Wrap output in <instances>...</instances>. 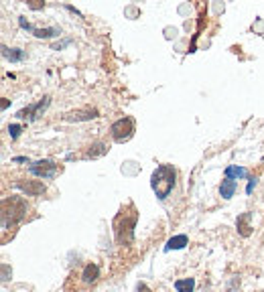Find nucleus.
Listing matches in <instances>:
<instances>
[{
  "instance_id": "1",
  "label": "nucleus",
  "mask_w": 264,
  "mask_h": 292,
  "mask_svg": "<svg viewBox=\"0 0 264 292\" xmlns=\"http://www.w3.org/2000/svg\"><path fill=\"white\" fill-rule=\"evenodd\" d=\"M137 219H139V213H137V209L132 207V205H128V211L122 209L116 215V219H114V235H116V241L120 246L132 244V239H135Z\"/></svg>"
},
{
  "instance_id": "2",
  "label": "nucleus",
  "mask_w": 264,
  "mask_h": 292,
  "mask_svg": "<svg viewBox=\"0 0 264 292\" xmlns=\"http://www.w3.org/2000/svg\"><path fill=\"white\" fill-rule=\"evenodd\" d=\"M175 179H177V171L171 165H159L151 177V187L155 191V195L163 201L169 197V193L175 187Z\"/></svg>"
},
{
  "instance_id": "3",
  "label": "nucleus",
  "mask_w": 264,
  "mask_h": 292,
  "mask_svg": "<svg viewBox=\"0 0 264 292\" xmlns=\"http://www.w3.org/2000/svg\"><path fill=\"white\" fill-rule=\"evenodd\" d=\"M25 213H27V201L23 197L3 199V229L15 227L19 221H23Z\"/></svg>"
},
{
  "instance_id": "4",
  "label": "nucleus",
  "mask_w": 264,
  "mask_h": 292,
  "mask_svg": "<svg viewBox=\"0 0 264 292\" xmlns=\"http://www.w3.org/2000/svg\"><path fill=\"white\" fill-rule=\"evenodd\" d=\"M110 134H112V138H114L116 142H126V140H130L132 134H135V120L128 118V116L116 120V122L112 124V128H110Z\"/></svg>"
},
{
  "instance_id": "5",
  "label": "nucleus",
  "mask_w": 264,
  "mask_h": 292,
  "mask_svg": "<svg viewBox=\"0 0 264 292\" xmlns=\"http://www.w3.org/2000/svg\"><path fill=\"white\" fill-rule=\"evenodd\" d=\"M57 169H59V167H57L53 161H37V163H33V165L29 167L31 175L41 177V179H53V177L57 175Z\"/></svg>"
},
{
  "instance_id": "6",
  "label": "nucleus",
  "mask_w": 264,
  "mask_h": 292,
  "mask_svg": "<svg viewBox=\"0 0 264 292\" xmlns=\"http://www.w3.org/2000/svg\"><path fill=\"white\" fill-rule=\"evenodd\" d=\"M15 187L21 189L23 193L31 195V197H39V195H43V193L47 191V187H45L41 181H27V183L19 181V183H15Z\"/></svg>"
},
{
  "instance_id": "7",
  "label": "nucleus",
  "mask_w": 264,
  "mask_h": 292,
  "mask_svg": "<svg viewBox=\"0 0 264 292\" xmlns=\"http://www.w3.org/2000/svg\"><path fill=\"white\" fill-rule=\"evenodd\" d=\"M49 106V98L45 95L43 100H39L35 106H29V108H25V110H21L19 112V118H29V120H37L39 116H41V112L45 110Z\"/></svg>"
},
{
  "instance_id": "8",
  "label": "nucleus",
  "mask_w": 264,
  "mask_h": 292,
  "mask_svg": "<svg viewBox=\"0 0 264 292\" xmlns=\"http://www.w3.org/2000/svg\"><path fill=\"white\" fill-rule=\"evenodd\" d=\"M65 120L69 122H81V120H92V118H98V110L96 108H85V110H77V112H69L63 116Z\"/></svg>"
},
{
  "instance_id": "9",
  "label": "nucleus",
  "mask_w": 264,
  "mask_h": 292,
  "mask_svg": "<svg viewBox=\"0 0 264 292\" xmlns=\"http://www.w3.org/2000/svg\"><path fill=\"white\" fill-rule=\"evenodd\" d=\"M250 217H252V213H242L240 217H238V221H236V225H238V231H240V235L242 237H248L250 233H252V227H250Z\"/></svg>"
},
{
  "instance_id": "10",
  "label": "nucleus",
  "mask_w": 264,
  "mask_h": 292,
  "mask_svg": "<svg viewBox=\"0 0 264 292\" xmlns=\"http://www.w3.org/2000/svg\"><path fill=\"white\" fill-rule=\"evenodd\" d=\"M98 278H100V268H98L96 264H87V266L83 268L81 280H83L85 284H94V282H96Z\"/></svg>"
},
{
  "instance_id": "11",
  "label": "nucleus",
  "mask_w": 264,
  "mask_h": 292,
  "mask_svg": "<svg viewBox=\"0 0 264 292\" xmlns=\"http://www.w3.org/2000/svg\"><path fill=\"white\" fill-rule=\"evenodd\" d=\"M236 189H238L236 181H232V179H224L222 185H219V195H222L224 199H232L234 193H236Z\"/></svg>"
},
{
  "instance_id": "12",
  "label": "nucleus",
  "mask_w": 264,
  "mask_h": 292,
  "mask_svg": "<svg viewBox=\"0 0 264 292\" xmlns=\"http://www.w3.org/2000/svg\"><path fill=\"white\" fill-rule=\"evenodd\" d=\"M106 153H108V146L104 142H94L85 153V159H98V157H104Z\"/></svg>"
},
{
  "instance_id": "13",
  "label": "nucleus",
  "mask_w": 264,
  "mask_h": 292,
  "mask_svg": "<svg viewBox=\"0 0 264 292\" xmlns=\"http://www.w3.org/2000/svg\"><path fill=\"white\" fill-rule=\"evenodd\" d=\"M187 235L185 233H181V235H175V237H171L169 241H167V246H165V252H171V250H181V248H185L187 246Z\"/></svg>"
},
{
  "instance_id": "14",
  "label": "nucleus",
  "mask_w": 264,
  "mask_h": 292,
  "mask_svg": "<svg viewBox=\"0 0 264 292\" xmlns=\"http://www.w3.org/2000/svg\"><path fill=\"white\" fill-rule=\"evenodd\" d=\"M3 55H5L7 59H11L13 63H19V61L25 59V51H21V49H9V47H5V45H3Z\"/></svg>"
},
{
  "instance_id": "15",
  "label": "nucleus",
  "mask_w": 264,
  "mask_h": 292,
  "mask_svg": "<svg viewBox=\"0 0 264 292\" xmlns=\"http://www.w3.org/2000/svg\"><path fill=\"white\" fill-rule=\"evenodd\" d=\"M31 31H33V35L35 37H39V39H49V37H57L61 31L57 29V27H49V29H35V27H31Z\"/></svg>"
},
{
  "instance_id": "16",
  "label": "nucleus",
  "mask_w": 264,
  "mask_h": 292,
  "mask_svg": "<svg viewBox=\"0 0 264 292\" xmlns=\"http://www.w3.org/2000/svg\"><path fill=\"white\" fill-rule=\"evenodd\" d=\"M248 175V171L246 169H242V167H236V165H230L228 169H226V179H244Z\"/></svg>"
},
{
  "instance_id": "17",
  "label": "nucleus",
  "mask_w": 264,
  "mask_h": 292,
  "mask_svg": "<svg viewBox=\"0 0 264 292\" xmlns=\"http://www.w3.org/2000/svg\"><path fill=\"white\" fill-rule=\"evenodd\" d=\"M193 288H195V280L193 278H183V280L175 282V290L177 292H193Z\"/></svg>"
},
{
  "instance_id": "18",
  "label": "nucleus",
  "mask_w": 264,
  "mask_h": 292,
  "mask_svg": "<svg viewBox=\"0 0 264 292\" xmlns=\"http://www.w3.org/2000/svg\"><path fill=\"white\" fill-rule=\"evenodd\" d=\"M21 130H23V128H21L19 124H11V126H9V134H11V138H19Z\"/></svg>"
},
{
  "instance_id": "19",
  "label": "nucleus",
  "mask_w": 264,
  "mask_h": 292,
  "mask_svg": "<svg viewBox=\"0 0 264 292\" xmlns=\"http://www.w3.org/2000/svg\"><path fill=\"white\" fill-rule=\"evenodd\" d=\"M254 187H256V179H250V181H248V187H246V193H248V195H250V193H252V189H254Z\"/></svg>"
},
{
  "instance_id": "20",
  "label": "nucleus",
  "mask_w": 264,
  "mask_h": 292,
  "mask_svg": "<svg viewBox=\"0 0 264 292\" xmlns=\"http://www.w3.org/2000/svg\"><path fill=\"white\" fill-rule=\"evenodd\" d=\"M3 280H9V266L3 264Z\"/></svg>"
},
{
  "instance_id": "21",
  "label": "nucleus",
  "mask_w": 264,
  "mask_h": 292,
  "mask_svg": "<svg viewBox=\"0 0 264 292\" xmlns=\"http://www.w3.org/2000/svg\"><path fill=\"white\" fill-rule=\"evenodd\" d=\"M139 292H151L147 284H139Z\"/></svg>"
}]
</instances>
